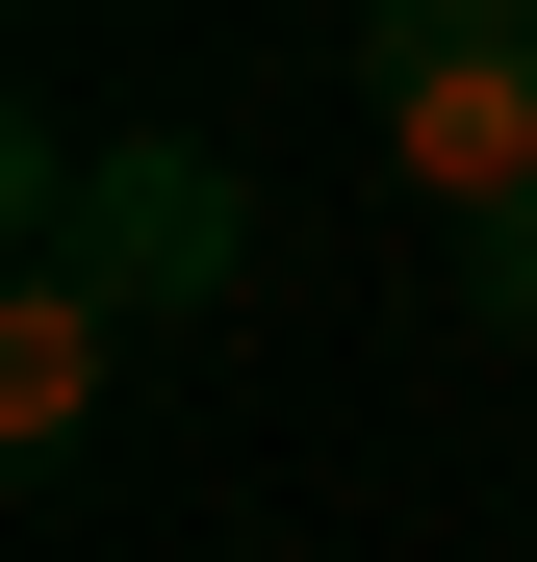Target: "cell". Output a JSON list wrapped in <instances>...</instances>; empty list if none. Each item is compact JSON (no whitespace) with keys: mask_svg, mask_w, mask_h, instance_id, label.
Returning <instances> with one entry per match:
<instances>
[{"mask_svg":"<svg viewBox=\"0 0 537 562\" xmlns=\"http://www.w3.org/2000/svg\"><path fill=\"white\" fill-rule=\"evenodd\" d=\"M461 307H486V333H537V179H512V205H461Z\"/></svg>","mask_w":537,"mask_h":562,"instance_id":"cell-4","label":"cell"},{"mask_svg":"<svg viewBox=\"0 0 537 562\" xmlns=\"http://www.w3.org/2000/svg\"><path fill=\"white\" fill-rule=\"evenodd\" d=\"M26 256L103 281L128 333H179V307H231V281H256V179H231L205 128H128V154H77L52 205H26Z\"/></svg>","mask_w":537,"mask_h":562,"instance_id":"cell-2","label":"cell"},{"mask_svg":"<svg viewBox=\"0 0 537 562\" xmlns=\"http://www.w3.org/2000/svg\"><path fill=\"white\" fill-rule=\"evenodd\" d=\"M358 128L435 231L537 179V0H358Z\"/></svg>","mask_w":537,"mask_h":562,"instance_id":"cell-1","label":"cell"},{"mask_svg":"<svg viewBox=\"0 0 537 562\" xmlns=\"http://www.w3.org/2000/svg\"><path fill=\"white\" fill-rule=\"evenodd\" d=\"M103 384H128V307L26 256V307H0V460H77V435H103Z\"/></svg>","mask_w":537,"mask_h":562,"instance_id":"cell-3","label":"cell"}]
</instances>
